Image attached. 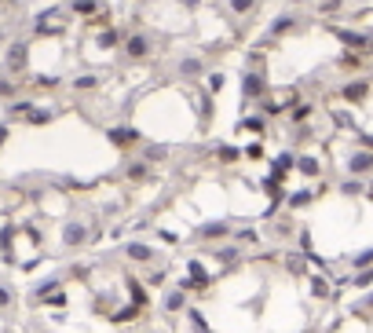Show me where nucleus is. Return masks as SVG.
<instances>
[{
	"label": "nucleus",
	"mask_w": 373,
	"mask_h": 333,
	"mask_svg": "<svg viewBox=\"0 0 373 333\" xmlns=\"http://www.w3.org/2000/svg\"><path fill=\"white\" fill-rule=\"evenodd\" d=\"M70 8L62 4V8H44V11H37L33 15V33L37 37H62L70 30Z\"/></svg>",
	"instance_id": "1"
},
{
	"label": "nucleus",
	"mask_w": 373,
	"mask_h": 333,
	"mask_svg": "<svg viewBox=\"0 0 373 333\" xmlns=\"http://www.w3.org/2000/svg\"><path fill=\"white\" fill-rule=\"evenodd\" d=\"M326 30L340 41V48L358 51V55H373V33L370 30H355V26H340V22H326Z\"/></svg>",
	"instance_id": "2"
},
{
	"label": "nucleus",
	"mask_w": 373,
	"mask_h": 333,
	"mask_svg": "<svg viewBox=\"0 0 373 333\" xmlns=\"http://www.w3.org/2000/svg\"><path fill=\"white\" fill-rule=\"evenodd\" d=\"M121 51H125V59H128V62H147V59L154 55V37H150V33H143V30L125 33Z\"/></svg>",
	"instance_id": "3"
},
{
	"label": "nucleus",
	"mask_w": 373,
	"mask_h": 333,
	"mask_svg": "<svg viewBox=\"0 0 373 333\" xmlns=\"http://www.w3.org/2000/svg\"><path fill=\"white\" fill-rule=\"evenodd\" d=\"M0 62H4V73L22 77L26 70H30V44H26V41H11L4 48V55H0Z\"/></svg>",
	"instance_id": "4"
},
{
	"label": "nucleus",
	"mask_w": 373,
	"mask_h": 333,
	"mask_svg": "<svg viewBox=\"0 0 373 333\" xmlns=\"http://www.w3.org/2000/svg\"><path fill=\"white\" fill-rule=\"evenodd\" d=\"M304 30H307V22L300 15H286V11H282V15H275L271 26H267V37L282 41V37H293V33H304Z\"/></svg>",
	"instance_id": "5"
},
{
	"label": "nucleus",
	"mask_w": 373,
	"mask_h": 333,
	"mask_svg": "<svg viewBox=\"0 0 373 333\" xmlns=\"http://www.w3.org/2000/svg\"><path fill=\"white\" fill-rule=\"evenodd\" d=\"M373 96V81L370 77H352V81L340 84V99L348 102V107H355V102H366Z\"/></svg>",
	"instance_id": "6"
},
{
	"label": "nucleus",
	"mask_w": 373,
	"mask_h": 333,
	"mask_svg": "<svg viewBox=\"0 0 373 333\" xmlns=\"http://www.w3.org/2000/svg\"><path fill=\"white\" fill-rule=\"evenodd\" d=\"M205 73H209V66H205V55H183L176 62V77L179 81H205Z\"/></svg>",
	"instance_id": "7"
},
{
	"label": "nucleus",
	"mask_w": 373,
	"mask_h": 333,
	"mask_svg": "<svg viewBox=\"0 0 373 333\" xmlns=\"http://www.w3.org/2000/svg\"><path fill=\"white\" fill-rule=\"evenodd\" d=\"M267 96V73H260V70H246L242 73V99L246 102H260Z\"/></svg>",
	"instance_id": "8"
},
{
	"label": "nucleus",
	"mask_w": 373,
	"mask_h": 333,
	"mask_svg": "<svg viewBox=\"0 0 373 333\" xmlns=\"http://www.w3.org/2000/svg\"><path fill=\"white\" fill-rule=\"evenodd\" d=\"M344 172L348 176H373V150H366V147H358V150H352L348 158H344Z\"/></svg>",
	"instance_id": "9"
},
{
	"label": "nucleus",
	"mask_w": 373,
	"mask_h": 333,
	"mask_svg": "<svg viewBox=\"0 0 373 333\" xmlns=\"http://www.w3.org/2000/svg\"><path fill=\"white\" fill-rule=\"evenodd\" d=\"M66 8H70V15L73 19H81V22H92L95 15H102L110 4L107 0H66Z\"/></svg>",
	"instance_id": "10"
},
{
	"label": "nucleus",
	"mask_w": 373,
	"mask_h": 333,
	"mask_svg": "<svg viewBox=\"0 0 373 333\" xmlns=\"http://www.w3.org/2000/svg\"><path fill=\"white\" fill-rule=\"evenodd\" d=\"M125 44V30L118 22H110V26H99L95 30V48L99 51H113V48H121Z\"/></svg>",
	"instance_id": "11"
},
{
	"label": "nucleus",
	"mask_w": 373,
	"mask_h": 333,
	"mask_svg": "<svg viewBox=\"0 0 373 333\" xmlns=\"http://www.w3.org/2000/svg\"><path fill=\"white\" fill-rule=\"evenodd\" d=\"M88 238H92V231H88L81 220H70L66 227H62V246L66 249H81Z\"/></svg>",
	"instance_id": "12"
},
{
	"label": "nucleus",
	"mask_w": 373,
	"mask_h": 333,
	"mask_svg": "<svg viewBox=\"0 0 373 333\" xmlns=\"http://www.w3.org/2000/svg\"><path fill=\"white\" fill-rule=\"evenodd\" d=\"M230 235H235V227L227 220H212V224L194 227V238H201V242H220V238H230Z\"/></svg>",
	"instance_id": "13"
},
{
	"label": "nucleus",
	"mask_w": 373,
	"mask_h": 333,
	"mask_svg": "<svg viewBox=\"0 0 373 333\" xmlns=\"http://www.w3.org/2000/svg\"><path fill=\"white\" fill-rule=\"evenodd\" d=\"M107 139H110V143L113 147H136V143H143V136H139L136 132V128H128V125H118V128H110V132H107Z\"/></svg>",
	"instance_id": "14"
},
{
	"label": "nucleus",
	"mask_w": 373,
	"mask_h": 333,
	"mask_svg": "<svg viewBox=\"0 0 373 333\" xmlns=\"http://www.w3.org/2000/svg\"><path fill=\"white\" fill-rule=\"evenodd\" d=\"M337 70H344V73L366 70V55H358V51H348V48H344L340 55H337Z\"/></svg>",
	"instance_id": "15"
},
{
	"label": "nucleus",
	"mask_w": 373,
	"mask_h": 333,
	"mask_svg": "<svg viewBox=\"0 0 373 333\" xmlns=\"http://www.w3.org/2000/svg\"><path fill=\"white\" fill-rule=\"evenodd\" d=\"M212 256H216V260H220L224 267H235V264L242 260V246H238V242H230V246H216Z\"/></svg>",
	"instance_id": "16"
},
{
	"label": "nucleus",
	"mask_w": 373,
	"mask_h": 333,
	"mask_svg": "<svg viewBox=\"0 0 373 333\" xmlns=\"http://www.w3.org/2000/svg\"><path fill=\"white\" fill-rule=\"evenodd\" d=\"M307 118H315V102H307V99H300V102H293L289 107V125H304Z\"/></svg>",
	"instance_id": "17"
},
{
	"label": "nucleus",
	"mask_w": 373,
	"mask_h": 333,
	"mask_svg": "<svg viewBox=\"0 0 373 333\" xmlns=\"http://www.w3.org/2000/svg\"><path fill=\"white\" fill-rule=\"evenodd\" d=\"M125 256H128V260H136V264H150L154 260V249L147 246V242H128Z\"/></svg>",
	"instance_id": "18"
},
{
	"label": "nucleus",
	"mask_w": 373,
	"mask_h": 333,
	"mask_svg": "<svg viewBox=\"0 0 373 333\" xmlns=\"http://www.w3.org/2000/svg\"><path fill=\"white\" fill-rule=\"evenodd\" d=\"M183 307H187V289L183 286H172L169 293H165V312L176 315V312H183Z\"/></svg>",
	"instance_id": "19"
},
{
	"label": "nucleus",
	"mask_w": 373,
	"mask_h": 333,
	"mask_svg": "<svg viewBox=\"0 0 373 333\" xmlns=\"http://www.w3.org/2000/svg\"><path fill=\"white\" fill-rule=\"evenodd\" d=\"M260 4H264V0H227V11H230L235 19H249Z\"/></svg>",
	"instance_id": "20"
},
{
	"label": "nucleus",
	"mask_w": 373,
	"mask_h": 333,
	"mask_svg": "<svg viewBox=\"0 0 373 333\" xmlns=\"http://www.w3.org/2000/svg\"><path fill=\"white\" fill-rule=\"evenodd\" d=\"M344 8H348V0H315V15H322V19L340 15Z\"/></svg>",
	"instance_id": "21"
},
{
	"label": "nucleus",
	"mask_w": 373,
	"mask_h": 333,
	"mask_svg": "<svg viewBox=\"0 0 373 333\" xmlns=\"http://www.w3.org/2000/svg\"><path fill=\"white\" fill-rule=\"evenodd\" d=\"M125 176H128V183H147V179H150V161H143V158L132 161Z\"/></svg>",
	"instance_id": "22"
},
{
	"label": "nucleus",
	"mask_w": 373,
	"mask_h": 333,
	"mask_svg": "<svg viewBox=\"0 0 373 333\" xmlns=\"http://www.w3.org/2000/svg\"><path fill=\"white\" fill-rule=\"evenodd\" d=\"M19 92H22V84L15 81V77H11V73H0V99L11 102V99H19Z\"/></svg>",
	"instance_id": "23"
},
{
	"label": "nucleus",
	"mask_w": 373,
	"mask_h": 333,
	"mask_svg": "<svg viewBox=\"0 0 373 333\" xmlns=\"http://www.w3.org/2000/svg\"><path fill=\"white\" fill-rule=\"evenodd\" d=\"M366 190V179L363 176H348V179H340V195L344 198H358Z\"/></svg>",
	"instance_id": "24"
},
{
	"label": "nucleus",
	"mask_w": 373,
	"mask_h": 333,
	"mask_svg": "<svg viewBox=\"0 0 373 333\" xmlns=\"http://www.w3.org/2000/svg\"><path fill=\"white\" fill-rule=\"evenodd\" d=\"M48 121H55V110H51V107H37V102H33V110L26 114V125H48Z\"/></svg>",
	"instance_id": "25"
},
{
	"label": "nucleus",
	"mask_w": 373,
	"mask_h": 333,
	"mask_svg": "<svg viewBox=\"0 0 373 333\" xmlns=\"http://www.w3.org/2000/svg\"><path fill=\"white\" fill-rule=\"evenodd\" d=\"M70 84H73V92H99V77L95 73H77Z\"/></svg>",
	"instance_id": "26"
},
{
	"label": "nucleus",
	"mask_w": 373,
	"mask_h": 333,
	"mask_svg": "<svg viewBox=\"0 0 373 333\" xmlns=\"http://www.w3.org/2000/svg\"><path fill=\"white\" fill-rule=\"evenodd\" d=\"M297 172L311 179V176H318V172H322V161H318V158H311V154H304V158H297Z\"/></svg>",
	"instance_id": "27"
},
{
	"label": "nucleus",
	"mask_w": 373,
	"mask_h": 333,
	"mask_svg": "<svg viewBox=\"0 0 373 333\" xmlns=\"http://www.w3.org/2000/svg\"><path fill=\"white\" fill-rule=\"evenodd\" d=\"M293 169H297V158H293V154H278L275 158V179H286Z\"/></svg>",
	"instance_id": "28"
},
{
	"label": "nucleus",
	"mask_w": 373,
	"mask_h": 333,
	"mask_svg": "<svg viewBox=\"0 0 373 333\" xmlns=\"http://www.w3.org/2000/svg\"><path fill=\"white\" fill-rule=\"evenodd\" d=\"M139 147H143V154H139L143 161H161V158H169V147H165V143H139Z\"/></svg>",
	"instance_id": "29"
},
{
	"label": "nucleus",
	"mask_w": 373,
	"mask_h": 333,
	"mask_svg": "<svg viewBox=\"0 0 373 333\" xmlns=\"http://www.w3.org/2000/svg\"><path fill=\"white\" fill-rule=\"evenodd\" d=\"M307 286H311V297H318V300H326L329 297V278L326 275H311V282H307Z\"/></svg>",
	"instance_id": "30"
},
{
	"label": "nucleus",
	"mask_w": 373,
	"mask_h": 333,
	"mask_svg": "<svg viewBox=\"0 0 373 333\" xmlns=\"http://www.w3.org/2000/svg\"><path fill=\"white\" fill-rule=\"evenodd\" d=\"M311 201H315V190H297V195H289V201H286V205H289L293 213H300V209H307Z\"/></svg>",
	"instance_id": "31"
},
{
	"label": "nucleus",
	"mask_w": 373,
	"mask_h": 333,
	"mask_svg": "<svg viewBox=\"0 0 373 333\" xmlns=\"http://www.w3.org/2000/svg\"><path fill=\"white\" fill-rule=\"evenodd\" d=\"M224 84H227V73H220V70H212V73H205V92H212V96H220V92H224Z\"/></svg>",
	"instance_id": "32"
},
{
	"label": "nucleus",
	"mask_w": 373,
	"mask_h": 333,
	"mask_svg": "<svg viewBox=\"0 0 373 333\" xmlns=\"http://www.w3.org/2000/svg\"><path fill=\"white\" fill-rule=\"evenodd\" d=\"M363 267H373V246L358 249V253L352 256V271H363Z\"/></svg>",
	"instance_id": "33"
},
{
	"label": "nucleus",
	"mask_w": 373,
	"mask_h": 333,
	"mask_svg": "<svg viewBox=\"0 0 373 333\" xmlns=\"http://www.w3.org/2000/svg\"><path fill=\"white\" fill-rule=\"evenodd\" d=\"M293 231H297V227H293L289 216H282L278 224H271V235H275V238H293Z\"/></svg>",
	"instance_id": "34"
},
{
	"label": "nucleus",
	"mask_w": 373,
	"mask_h": 333,
	"mask_svg": "<svg viewBox=\"0 0 373 333\" xmlns=\"http://www.w3.org/2000/svg\"><path fill=\"white\" fill-rule=\"evenodd\" d=\"M235 242H238V246H253V242H260V231L242 227V231H235Z\"/></svg>",
	"instance_id": "35"
},
{
	"label": "nucleus",
	"mask_w": 373,
	"mask_h": 333,
	"mask_svg": "<svg viewBox=\"0 0 373 333\" xmlns=\"http://www.w3.org/2000/svg\"><path fill=\"white\" fill-rule=\"evenodd\" d=\"M11 300H15V297H11V289L0 282V312H4V307H11Z\"/></svg>",
	"instance_id": "36"
},
{
	"label": "nucleus",
	"mask_w": 373,
	"mask_h": 333,
	"mask_svg": "<svg viewBox=\"0 0 373 333\" xmlns=\"http://www.w3.org/2000/svg\"><path fill=\"white\" fill-rule=\"evenodd\" d=\"M216 154H220V161H238V150L235 147H220Z\"/></svg>",
	"instance_id": "37"
},
{
	"label": "nucleus",
	"mask_w": 373,
	"mask_h": 333,
	"mask_svg": "<svg viewBox=\"0 0 373 333\" xmlns=\"http://www.w3.org/2000/svg\"><path fill=\"white\" fill-rule=\"evenodd\" d=\"M358 147H366V150H373V132H366V136H358Z\"/></svg>",
	"instance_id": "38"
},
{
	"label": "nucleus",
	"mask_w": 373,
	"mask_h": 333,
	"mask_svg": "<svg viewBox=\"0 0 373 333\" xmlns=\"http://www.w3.org/2000/svg\"><path fill=\"white\" fill-rule=\"evenodd\" d=\"M4 139H8V125H0V143H4Z\"/></svg>",
	"instance_id": "39"
},
{
	"label": "nucleus",
	"mask_w": 373,
	"mask_h": 333,
	"mask_svg": "<svg viewBox=\"0 0 373 333\" xmlns=\"http://www.w3.org/2000/svg\"><path fill=\"white\" fill-rule=\"evenodd\" d=\"M286 4H289V8H300V4H307V0H286Z\"/></svg>",
	"instance_id": "40"
},
{
	"label": "nucleus",
	"mask_w": 373,
	"mask_h": 333,
	"mask_svg": "<svg viewBox=\"0 0 373 333\" xmlns=\"http://www.w3.org/2000/svg\"><path fill=\"white\" fill-rule=\"evenodd\" d=\"M366 307H373V293H370V297H366Z\"/></svg>",
	"instance_id": "41"
},
{
	"label": "nucleus",
	"mask_w": 373,
	"mask_h": 333,
	"mask_svg": "<svg viewBox=\"0 0 373 333\" xmlns=\"http://www.w3.org/2000/svg\"><path fill=\"white\" fill-rule=\"evenodd\" d=\"M0 4H4V0H0Z\"/></svg>",
	"instance_id": "42"
}]
</instances>
